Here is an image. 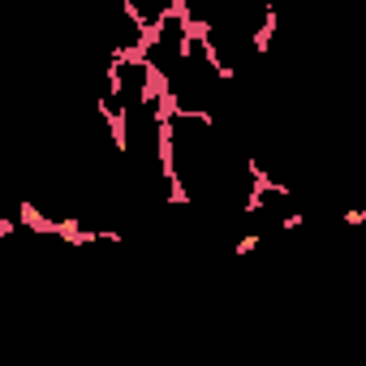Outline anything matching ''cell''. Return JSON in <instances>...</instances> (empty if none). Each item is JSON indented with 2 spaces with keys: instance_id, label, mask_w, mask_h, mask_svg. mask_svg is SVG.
Wrapping results in <instances>:
<instances>
[]
</instances>
